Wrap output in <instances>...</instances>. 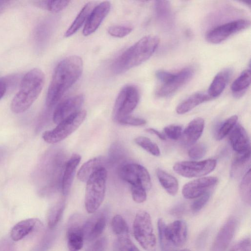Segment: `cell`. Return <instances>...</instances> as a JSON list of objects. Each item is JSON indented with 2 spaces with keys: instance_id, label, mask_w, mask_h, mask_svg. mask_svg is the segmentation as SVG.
Instances as JSON below:
<instances>
[{
  "instance_id": "e0dca14e",
  "label": "cell",
  "mask_w": 251,
  "mask_h": 251,
  "mask_svg": "<svg viewBox=\"0 0 251 251\" xmlns=\"http://www.w3.org/2000/svg\"><path fill=\"white\" fill-rule=\"evenodd\" d=\"M111 4L108 1H103L95 6L90 12L85 24L82 33L87 36L94 33L108 14Z\"/></svg>"
},
{
  "instance_id": "603a6c76",
  "label": "cell",
  "mask_w": 251,
  "mask_h": 251,
  "mask_svg": "<svg viewBox=\"0 0 251 251\" xmlns=\"http://www.w3.org/2000/svg\"><path fill=\"white\" fill-rule=\"evenodd\" d=\"M107 164V159L99 156L91 159L84 163L77 172V178L81 181L87 182L96 171Z\"/></svg>"
},
{
  "instance_id": "ab89813d",
  "label": "cell",
  "mask_w": 251,
  "mask_h": 251,
  "mask_svg": "<svg viewBox=\"0 0 251 251\" xmlns=\"http://www.w3.org/2000/svg\"><path fill=\"white\" fill-rule=\"evenodd\" d=\"M206 150V147L204 144L202 143L197 144L189 150L188 155L193 159H199L205 155Z\"/></svg>"
},
{
  "instance_id": "83f0119b",
  "label": "cell",
  "mask_w": 251,
  "mask_h": 251,
  "mask_svg": "<svg viewBox=\"0 0 251 251\" xmlns=\"http://www.w3.org/2000/svg\"><path fill=\"white\" fill-rule=\"evenodd\" d=\"M251 84V71L250 69L243 71L233 82L231 90L235 98H240L246 92Z\"/></svg>"
},
{
  "instance_id": "7402d4cb",
  "label": "cell",
  "mask_w": 251,
  "mask_h": 251,
  "mask_svg": "<svg viewBox=\"0 0 251 251\" xmlns=\"http://www.w3.org/2000/svg\"><path fill=\"white\" fill-rule=\"evenodd\" d=\"M204 127V121L200 117L192 120L182 132V139L185 144H194L201 136Z\"/></svg>"
},
{
  "instance_id": "3957f363",
  "label": "cell",
  "mask_w": 251,
  "mask_h": 251,
  "mask_svg": "<svg viewBox=\"0 0 251 251\" xmlns=\"http://www.w3.org/2000/svg\"><path fill=\"white\" fill-rule=\"evenodd\" d=\"M43 72L35 68L27 72L23 76L19 89L11 103V109L15 113L26 111L36 100L45 83Z\"/></svg>"
},
{
  "instance_id": "f6af8a7d",
  "label": "cell",
  "mask_w": 251,
  "mask_h": 251,
  "mask_svg": "<svg viewBox=\"0 0 251 251\" xmlns=\"http://www.w3.org/2000/svg\"><path fill=\"white\" fill-rule=\"evenodd\" d=\"M107 246V240L105 237L100 238L92 243L85 251H104Z\"/></svg>"
},
{
  "instance_id": "484cf974",
  "label": "cell",
  "mask_w": 251,
  "mask_h": 251,
  "mask_svg": "<svg viewBox=\"0 0 251 251\" xmlns=\"http://www.w3.org/2000/svg\"><path fill=\"white\" fill-rule=\"evenodd\" d=\"M211 99L207 93H196L180 103L176 108V112L178 114H185L199 104Z\"/></svg>"
},
{
  "instance_id": "f35d334b",
  "label": "cell",
  "mask_w": 251,
  "mask_h": 251,
  "mask_svg": "<svg viewBox=\"0 0 251 251\" xmlns=\"http://www.w3.org/2000/svg\"><path fill=\"white\" fill-rule=\"evenodd\" d=\"M132 27L127 25H112L109 27L108 32L111 36L117 38H123L130 34Z\"/></svg>"
},
{
  "instance_id": "7dc6e473",
  "label": "cell",
  "mask_w": 251,
  "mask_h": 251,
  "mask_svg": "<svg viewBox=\"0 0 251 251\" xmlns=\"http://www.w3.org/2000/svg\"><path fill=\"white\" fill-rule=\"evenodd\" d=\"M185 210L184 205L178 204L174 207L171 211L172 214L174 215H179L182 214Z\"/></svg>"
},
{
  "instance_id": "bcb514c9",
  "label": "cell",
  "mask_w": 251,
  "mask_h": 251,
  "mask_svg": "<svg viewBox=\"0 0 251 251\" xmlns=\"http://www.w3.org/2000/svg\"><path fill=\"white\" fill-rule=\"evenodd\" d=\"M230 251H251V240L244 239L235 245Z\"/></svg>"
},
{
  "instance_id": "7bdbcfd3",
  "label": "cell",
  "mask_w": 251,
  "mask_h": 251,
  "mask_svg": "<svg viewBox=\"0 0 251 251\" xmlns=\"http://www.w3.org/2000/svg\"><path fill=\"white\" fill-rule=\"evenodd\" d=\"M210 197V193L207 191L194 201L191 206V208L193 212H198L201 210L208 202Z\"/></svg>"
},
{
  "instance_id": "5b68a950",
  "label": "cell",
  "mask_w": 251,
  "mask_h": 251,
  "mask_svg": "<svg viewBox=\"0 0 251 251\" xmlns=\"http://www.w3.org/2000/svg\"><path fill=\"white\" fill-rule=\"evenodd\" d=\"M107 171L103 167L94 173L86 183L85 206L89 213H94L102 203L105 193Z\"/></svg>"
},
{
  "instance_id": "4316f807",
  "label": "cell",
  "mask_w": 251,
  "mask_h": 251,
  "mask_svg": "<svg viewBox=\"0 0 251 251\" xmlns=\"http://www.w3.org/2000/svg\"><path fill=\"white\" fill-rule=\"evenodd\" d=\"M95 7V3L93 1L87 2L82 8L71 25L66 30L64 35L69 37L75 33L87 21L88 17Z\"/></svg>"
},
{
  "instance_id": "74e56055",
  "label": "cell",
  "mask_w": 251,
  "mask_h": 251,
  "mask_svg": "<svg viewBox=\"0 0 251 251\" xmlns=\"http://www.w3.org/2000/svg\"><path fill=\"white\" fill-rule=\"evenodd\" d=\"M123 147L118 143L111 145L107 159V164L112 165L123 159L125 156V151Z\"/></svg>"
},
{
  "instance_id": "8d00e7d4",
  "label": "cell",
  "mask_w": 251,
  "mask_h": 251,
  "mask_svg": "<svg viewBox=\"0 0 251 251\" xmlns=\"http://www.w3.org/2000/svg\"><path fill=\"white\" fill-rule=\"evenodd\" d=\"M114 251H140L129 237H117L113 244Z\"/></svg>"
},
{
  "instance_id": "2e32d148",
  "label": "cell",
  "mask_w": 251,
  "mask_h": 251,
  "mask_svg": "<svg viewBox=\"0 0 251 251\" xmlns=\"http://www.w3.org/2000/svg\"><path fill=\"white\" fill-rule=\"evenodd\" d=\"M217 181V177L211 176L193 180L183 186L182 195L186 199L197 198L207 192Z\"/></svg>"
},
{
  "instance_id": "60d3db41",
  "label": "cell",
  "mask_w": 251,
  "mask_h": 251,
  "mask_svg": "<svg viewBox=\"0 0 251 251\" xmlns=\"http://www.w3.org/2000/svg\"><path fill=\"white\" fill-rule=\"evenodd\" d=\"M164 132L169 138L176 140L178 139L182 133V128L180 126L171 125L165 126L163 129Z\"/></svg>"
},
{
  "instance_id": "d4e9b609",
  "label": "cell",
  "mask_w": 251,
  "mask_h": 251,
  "mask_svg": "<svg viewBox=\"0 0 251 251\" xmlns=\"http://www.w3.org/2000/svg\"><path fill=\"white\" fill-rule=\"evenodd\" d=\"M156 19L163 26L169 28L173 24V13L168 1H156L154 5Z\"/></svg>"
},
{
  "instance_id": "52a82bcc",
  "label": "cell",
  "mask_w": 251,
  "mask_h": 251,
  "mask_svg": "<svg viewBox=\"0 0 251 251\" xmlns=\"http://www.w3.org/2000/svg\"><path fill=\"white\" fill-rule=\"evenodd\" d=\"M135 238L147 251H156V244L150 214L140 211L136 215L133 224Z\"/></svg>"
},
{
  "instance_id": "f546056e",
  "label": "cell",
  "mask_w": 251,
  "mask_h": 251,
  "mask_svg": "<svg viewBox=\"0 0 251 251\" xmlns=\"http://www.w3.org/2000/svg\"><path fill=\"white\" fill-rule=\"evenodd\" d=\"M251 157V150L244 152L236 153L232 161L230 175L233 177L240 176L246 168Z\"/></svg>"
},
{
  "instance_id": "8992f818",
  "label": "cell",
  "mask_w": 251,
  "mask_h": 251,
  "mask_svg": "<svg viewBox=\"0 0 251 251\" xmlns=\"http://www.w3.org/2000/svg\"><path fill=\"white\" fill-rule=\"evenodd\" d=\"M194 69L186 67L176 73H172L164 70L156 72V78L161 82V86L157 89L156 95L165 97L176 92L187 83L193 76Z\"/></svg>"
},
{
  "instance_id": "e575fe53",
  "label": "cell",
  "mask_w": 251,
  "mask_h": 251,
  "mask_svg": "<svg viewBox=\"0 0 251 251\" xmlns=\"http://www.w3.org/2000/svg\"><path fill=\"white\" fill-rule=\"evenodd\" d=\"M238 117L233 115L226 120L222 123L216 134V138L217 140H222L228 134L236 125Z\"/></svg>"
},
{
  "instance_id": "c3c4849f",
  "label": "cell",
  "mask_w": 251,
  "mask_h": 251,
  "mask_svg": "<svg viewBox=\"0 0 251 251\" xmlns=\"http://www.w3.org/2000/svg\"><path fill=\"white\" fill-rule=\"evenodd\" d=\"M146 131L149 133L155 135L160 140H166V136L164 134L161 133L160 132L158 131V130H157L154 128H149L146 129Z\"/></svg>"
},
{
  "instance_id": "f907efd6",
  "label": "cell",
  "mask_w": 251,
  "mask_h": 251,
  "mask_svg": "<svg viewBox=\"0 0 251 251\" xmlns=\"http://www.w3.org/2000/svg\"><path fill=\"white\" fill-rule=\"evenodd\" d=\"M178 251H190L188 249H183V250H181Z\"/></svg>"
},
{
  "instance_id": "277c9868",
  "label": "cell",
  "mask_w": 251,
  "mask_h": 251,
  "mask_svg": "<svg viewBox=\"0 0 251 251\" xmlns=\"http://www.w3.org/2000/svg\"><path fill=\"white\" fill-rule=\"evenodd\" d=\"M157 226L160 246L163 251L180 247L186 242L187 227L183 221L177 220L167 225L162 219H159Z\"/></svg>"
},
{
  "instance_id": "d6986e66",
  "label": "cell",
  "mask_w": 251,
  "mask_h": 251,
  "mask_svg": "<svg viewBox=\"0 0 251 251\" xmlns=\"http://www.w3.org/2000/svg\"><path fill=\"white\" fill-rule=\"evenodd\" d=\"M42 226V223L37 219L30 218L22 220L12 227L10 232L11 238L13 241H18Z\"/></svg>"
},
{
  "instance_id": "8fae6325",
  "label": "cell",
  "mask_w": 251,
  "mask_h": 251,
  "mask_svg": "<svg viewBox=\"0 0 251 251\" xmlns=\"http://www.w3.org/2000/svg\"><path fill=\"white\" fill-rule=\"evenodd\" d=\"M120 176L131 185L142 186L146 190L151 188V182L148 170L143 166L129 163L122 166L119 169Z\"/></svg>"
},
{
  "instance_id": "681fc988",
  "label": "cell",
  "mask_w": 251,
  "mask_h": 251,
  "mask_svg": "<svg viewBox=\"0 0 251 251\" xmlns=\"http://www.w3.org/2000/svg\"><path fill=\"white\" fill-rule=\"evenodd\" d=\"M7 83L3 79H0V100L3 97L7 90Z\"/></svg>"
},
{
  "instance_id": "5bb4252c",
  "label": "cell",
  "mask_w": 251,
  "mask_h": 251,
  "mask_svg": "<svg viewBox=\"0 0 251 251\" xmlns=\"http://www.w3.org/2000/svg\"><path fill=\"white\" fill-rule=\"evenodd\" d=\"M95 212L84 224V238L87 242L93 241L99 237L106 226L108 213L107 209L103 208Z\"/></svg>"
},
{
  "instance_id": "4dcf8cb0",
  "label": "cell",
  "mask_w": 251,
  "mask_h": 251,
  "mask_svg": "<svg viewBox=\"0 0 251 251\" xmlns=\"http://www.w3.org/2000/svg\"><path fill=\"white\" fill-rule=\"evenodd\" d=\"M65 208V201H58L49 210L47 215V223L50 229H54L60 221Z\"/></svg>"
},
{
  "instance_id": "30bf717a",
  "label": "cell",
  "mask_w": 251,
  "mask_h": 251,
  "mask_svg": "<svg viewBox=\"0 0 251 251\" xmlns=\"http://www.w3.org/2000/svg\"><path fill=\"white\" fill-rule=\"evenodd\" d=\"M216 160L208 159L200 161H183L173 166L175 172L185 177L202 176L211 173L215 168Z\"/></svg>"
},
{
  "instance_id": "f1b7e54d",
  "label": "cell",
  "mask_w": 251,
  "mask_h": 251,
  "mask_svg": "<svg viewBox=\"0 0 251 251\" xmlns=\"http://www.w3.org/2000/svg\"><path fill=\"white\" fill-rule=\"evenodd\" d=\"M158 180L166 191L172 196H175L178 190L177 180L172 175L161 169L156 171Z\"/></svg>"
},
{
  "instance_id": "d6a6232c",
  "label": "cell",
  "mask_w": 251,
  "mask_h": 251,
  "mask_svg": "<svg viewBox=\"0 0 251 251\" xmlns=\"http://www.w3.org/2000/svg\"><path fill=\"white\" fill-rule=\"evenodd\" d=\"M70 2V0H41L35 2V4L38 7L52 13H57L63 10Z\"/></svg>"
},
{
  "instance_id": "44dd1931",
  "label": "cell",
  "mask_w": 251,
  "mask_h": 251,
  "mask_svg": "<svg viewBox=\"0 0 251 251\" xmlns=\"http://www.w3.org/2000/svg\"><path fill=\"white\" fill-rule=\"evenodd\" d=\"M81 160V156L73 154L65 165L64 172L62 177V192L64 195H67L70 191L75 170Z\"/></svg>"
},
{
  "instance_id": "7c38bea8",
  "label": "cell",
  "mask_w": 251,
  "mask_h": 251,
  "mask_svg": "<svg viewBox=\"0 0 251 251\" xmlns=\"http://www.w3.org/2000/svg\"><path fill=\"white\" fill-rule=\"evenodd\" d=\"M250 26V21L246 19L229 22L210 30L206 35V39L210 43L218 44L226 40L231 35L247 29Z\"/></svg>"
},
{
  "instance_id": "b9f144b4",
  "label": "cell",
  "mask_w": 251,
  "mask_h": 251,
  "mask_svg": "<svg viewBox=\"0 0 251 251\" xmlns=\"http://www.w3.org/2000/svg\"><path fill=\"white\" fill-rule=\"evenodd\" d=\"M131 192L133 200L137 203L145 201L147 198L146 190L141 186L131 185Z\"/></svg>"
},
{
  "instance_id": "6da1fadb",
  "label": "cell",
  "mask_w": 251,
  "mask_h": 251,
  "mask_svg": "<svg viewBox=\"0 0 251 251\" xmlns=\"http://www.w3.org/2000/svg\"><path fill=\"white\" fill-rule=\"evenodd\" d=\"M83 66L82 59L76 55L67 57L58 63L47 94L46 103L48 107L55 105L78 79L82 74Z\"/></svg>"
},
{
  "instance_id": "9a60e30c",
  "label": "cell",
  "mask_w": 251,
  "mask_h": 251,
  "mask_svg": "<svg viewBox=\"0 0 251 251\" xmlns=\"http://www.w3.org/2000/svg\"><path fill=\"white\" fill-rule=\"evenodd\" d=\"M84 101L82 94L75 95L64 100L56 107L52 119L58 124L68 117L79 111Z\"/></svg>"
},
{
  "instance_id": "9c48e42d",
  "label": "cell",
  "mask_w": 251,
  "mask_h": 251,
  "mask_svg": "<svg viewBox=\"0 0 251 251\" xmlns=\"http://www.w3.org/2000/svg\"><path fill=\"white\" fill-rule=\"evenodd\" d=\"M139 100V93L136 87L127 85L120 91L113 110V119L117 122L128 116L136 108Z\"/></svg>"
},
{
  "instance_id": "7a4b0ae2",
  "label": "cell",
  "mask_w": 251,
  "mask_h": 251,
  "mask_svg": "<svg viewBox=\"0 0 251 251\" xmlns=\"http://www.w3.org/2000/svg\"><path fill=\"white\" fill-rule=\"evenodd\" d=\"M159 43L155 36L143 37L117 57L111 65L112 71L120 74L140 65L151 57Z\"/></svg>"
},
{
  "instance_id": "ba28073f",
  "label": "cell",
  "mask_w": 251,
  "mask_h": 251,
  "mask_svg": "<svg viewBox=\"0 0 251 251\" xmlns=\"http://www.w3.org/2000/svg\"><path fill=\"white\" fill-rule=\"evenodd\" d=\"M86 111L81 110L68 117L53 129L44 132L42 135L44 140L50 144H54L65 139L74 132L84 121Z\"/></svg>"
},
{
  "instance_id": "cb8c5ba5",
  "label": "cell",
  "mask_w": 251,
  "mask_h": 251,
  "mask_svg": "<svg viewBox=\"0 0 251 251\" xmlns=\"http://www.w3.org/2000/svg\"><path fill=\"white\" fill-rule=\"evenodd\" d=\"M231 75V70L227 68L219 72L215 76L208 90L207 94L212 99L223 92Z\"/></svg>"
},
{
  "instance_id": "4fadbf2b",
  "label": "cell",
  "mask_w": 251,
  "mask_h": 251,
  "mask_svg": "<svg viewBox=\"0 0 251 251\" xmlns=\"http://www.w3.org/2000/svg\"><path fill=\"white\" fill-rule=\"evenodd\" d=\"M82 216L75 213L71 216L68 222L66 228L67 245L69 251H79L84 243L83 226Z\"/></svg>"
},
{
  "instance_id": "d590c367",
  "label": "cell",
  "mask_w": 251,
  "mask_h": 251,
  "mask_svg": "<svg viewBox=\"0 0 251 251\" xmlns=\"http://www.w3.org/2000/svg\"><path fill=\"white\" fill-rule=\"evenodd\" d=\"M134 142L152 155L156 156L160 155V151L158 146L148 137L139 136L134 139Z\"/></svg>"
},
{
  "instance_id": "ffe728a7",
  "label": "cell",
  "mask_w": 251,
  "mask_h": 251,
  "mask_svg": "<svg viewBox=\"0 0 251 251\" xmlns=\"http://www.w3.org/2000/svg\"><path fill=\"white\" fill-rule=\"evenodd\" d=\"M229 133L230 144L236 153L251 150L248 135L246 129L241 125H236Z\"/></svg>"
},
{
  "instance_id": "ac0fdd59",
  "label": "cell",
  "mask_w": 251,
  "mask_h": 251,
  "mask_svg": "<svg viewBox=\"0 0 251 251\" xmlns=\"http://www.w3.org/2000/svg\"><path fill=\"white\" fill-rule=\"evenodd\" d=\"M237 221L231 217L224 224L218 232L211 251H226L235 233Z\"/></svg>"
},
{
  "instance_id": "836d02e7",
  "label": "cell",
  "mask_w": 251,
  "mask_h": 251,
  "mask_svg": "<svg viewBox=\"0 0 251 251\" xmlns=\"http://www.w3.org/2000/svg\"><path fill=\"white\" fill-rule=\"evenodd\" d=\"M251 173L250 169L244 175L240 185V194L241 199L249 205L251 202Z\"/></svg>"
},
{
  "instance_id": "ee69618b",
  "label": "cell",
  "mask_w": 251,
  "mask_h": 251,
  "mask_svg": "<svg viewBox=\"0 0 251 251\" xmlns=\"http://www.w3.org/2000/svg\"><path fill=\"white\" fill-rule=\"evenodd\" d=\"M118 122L121 124L133 126H140L146 124V121L143 119L127 116L122 118Z\"/></svg>"
},
{
  "instance_id": "1f68e13d",
  "label": "cell",
  "mask_w": 251,
  "mask_h": 251,
  "mask_svg": "<svg viewBox=\"0 0 251 251\" xmlns=\"http://www.w3.org/2000/svg\"><path fill=\"white\" fill-rule=\"evenodd\" d=\"M111 227L113 232L120 237H129V228L125 220L119 215H115L111 221Z\"/></svg>"
}]
</instances>
